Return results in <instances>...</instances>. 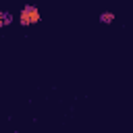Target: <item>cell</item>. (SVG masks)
<instances>
[{"mask_svg":"<svg viewBox=\"0 0 133 133\" xmlns=\"http://www.w3.org/2000/svg\"><path fill=\"white\" fill-rule=\"evenodd\" d=\"M10 23H12V15H10V12H0V25L6 27V25H10Z\"/></svg>","mask_w":133,"mask_h":133,"instance_id":"cell-2","label":"cell"},{"mask_svg":"<svg viewBox=\"0 0 133 133\" xmlns=\"http://www.w3.org/2000/svg\"><path fill=\"white\" fill-rule=\"evenodd\" d=\"M100 21H102V23H112V21H114V15H112V12H102V15H100Z\"/></svg>","mask_w":133,"mask_h":133,"instance_id":"cell-3","label":"cell"},{"mask_svg":"<svg viewBox=\"0 0 133 133\" xmlns=\"http://www.w3.org/2000/svg\"><path fill=\"white\" fill-rule=\"evenodd\" d=\"M39 21V10L33 6V4H27V6H23L21 8V12H19V23L21 25H33V23H37Z\"/></svg>","mask_w":133,"mask_h":133,"instance_id":"cell-1","label":"cell"}]
</instances>
